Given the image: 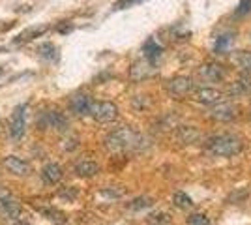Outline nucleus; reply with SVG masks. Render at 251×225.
Masks as SVG:
<instances>
[{"label": "nucleus", "instance_id": "12", "mask_svg": "<svg viewBox=\"0 0 251 225\" xmlns=\"http://www.w3.org/2000/svg\"><path fill=\"white\" fill-rule=\"evenodd\" d=\"M154 74V68H152V62L150 60H139L135 64L131 66V70H129V77L133 79V81H145L147 77Z\"/></svg>", "mask_w": 251, "mask_h": 225}, {"label": "nucleus", "instance_id": "19", "mask_svg": "<svg viewBox=\"0 0 251 225\" xmlns=\"http://www.w3.org/2000/svg\"><path fill=\"white\" fill-rule=\"evenodd\" d=\"M230 92L232 94H240V96L251 94V79L250 77H242L238 81H234L232 86H230Z\"/></svg>", "mask_w": 251, "mask_h": 225}, {"label": "nucleus", "instance_id": "27", "mask_svg": "<svg viewBox=\"0 0 251 225\" xmlns=\"http://www.w3.org/2000/svg\"><path fill=\"white\" fill-rule=\"evenodd\" d=\"M188 222L191 225H208L210 224V220L204 214H191L188 218Z\"/></svg>", "mask_w": 251, "mask_h": 225}, {"label": "nucleus", "instance_id": "9", "mask_svg": "<svg viewBox=\"0 0 251 225\" xmlns=\"http://www.w3.org/2000/svg\"><path fill=\"white\" fill-rule=\"evenodd\" d=\"M4 167H6L8 173L17 175V176H26L32 171L30 163L26 160H23V158H19V156H8L4 160Z\"/></svg>", "mask_w": 251, "mask_h": 225}, {"label": "nucleus", "instance_id": "14", "mask_svg": "<svg viewBox=\"0 0 251 225\" xmlns=\"http://www.w3.org/2000/svg\"><path fill=\"white\" fill-rule=\"evenodd\" d=\"M62 167L56 163H47L42 169V178L45 184H56L62 180Z\"/></svg>", "mask_w": 251, "mask_h": 225}, {"label": "nucleus", "instance_id": "6", "mask_svg": "<svg viewBox=\"0 0 251 225\" xmlns=\"http://www.w3.org/2000/svg\"><path fill=\"white\" fill-rule=\"evenodd\" d=\"M90 117L98 122H113L118 117V107L111 101H92Z\"/></svg>", "mask_w": 251, "mask_h": 225}, {"label": "nucleus", "instance_id": "1", "mask_svg": "<svg viewBox=\"0 0 251 225\" xmlns=\"http://www.w3.org/2000/svg\"><path fill=\"white\" fill-rule=\"evenodd\" d=\"M141 145H143V137L131 128H118L111 135H107V139H105V147L116 154L139 150Z\"/></svg>", "mask_w": 251, "mask_h": 225}, {"label": "nucleus", "instance_id": "23", "mask_svg": "<svg viewBox=\"0 0 251 225\" xmlns=\"http://www.w3.org/2000/svg\"><path fill=\"white\" fill-rule=\"evenodd\" d=\"M175 204H176L178 208H189V206L193 204V201H191L189 195L178 192V193H175Z\"/></svg>", "mask_w": 251, "mask_h": 225}, {"label": "nucleus", "instance_id": "11", "mask_svg": "<svg viewBox=\"0 0 251 225\" xmlns=\"http://www.w3.org/2000/svg\"><path fill=\"white\" fill-rule=\"evenodd\" d=\"M212 118L216 120H221V122H229V120H234L236 115H238V109L232 103H218L216 107L210 111Z\"/></svg>", "mask_w": 251, "mask_h": 225}, {"label": "nucleus", "instance_id": "29", "mask_svg": "<svg viewBox=\"0 0 251 225\" xmlns=\"http://www.w3.org/2000/svg\"><path fill=\"white\" fill-rule=\"evenodd\" d=\"M13 225H30V224H26V222H19V220H15V224Z\"/></svg>", "mask_w": 251, "mask_h": 225}, {"label": "nucleus", "instance_id": "20", "mask_svg": "<svg viewBox=\"0 0 251 225\" xmlns=\"http://www.w3.org/2000/svg\"><path fill=\"white\" fill-rule=\"evenodd\" d=\"M40 212H42L47 220H51L52 224H56V225L66 224V216H64L60 210H54V208H51V206H45V208H40Z\"/></svg>", "mask_w": 251, "mask_h": 225}, {"label": "nucleus", "instance_id": "30", "mask_svg": "<svg viewBox=\"0 0 251 225\" xmlns=\"http://www.w3.org/2000/svg\"><path fill=\"white\" fill-rule=\"evenodd\" d=\"M4 74V68H2V66H0V75Z\"/></svg>", "mask_w": 251, "mask_h": 225}, {"label": "nucleus", "instance_id": "25", "mask_svg": "<svg viewBox=\"0 0 251 225\" xmlns=\"http://www.w3.org/2000/svg\"><path fill=\"white\" fill-rule=\"evenodd\" d=\"M178 135H180V139L186 141V143H193V141L199 137V133H197V131H195L193 128H182Z\"/></svg>", "mask_w": 251, "mask_h": 225}, {"label": "nucleus", "instance_id": "13", "mask_svg": "<svg viewBox=\"0 0 251 225\" xmlns=\"http://www.w3.org/2000/svg\"><path fill=\"white\" fill-rule=\"evenodd\" d=\"M72 111L81 115V117H90V107H92V100L84 94H77L72 98Z\"/></svg>", "mask_w": 251, "mask_h": 225}, {"label": "nucleus", "instance_id": "22", "mask_svg": "<svg viewBox=\"0 0 251 225\" xmlns=\"http://www.w3.org/2000/svg\"><path fill=\"white\" fill-rule=\"evenodd\" d=\"M236 64L240 66L246 74H251V51H246V53H240L236 56Z\"/></svg>", "mask_w": 251, "mask_h": 225}, {"label": "nucleus", "instance_id": "16", "mask_svg": "<svg viewBox=\"0 0 251 225\" xmlns=\"http://www.w3.org/2000/svg\"><path fill=\"white\" fill-rule=\"evenodd\" d=\"M49 30V26L47 25H42V26H32V28H26L25 32H21L13 42L15 43H23V42H30L34 38H40L42 34H45Z\"/></svg>", "mask_w": 251, "mask_h": 225}, {"label": "nucleus", "instance_id": "8", "mask_svg": "<svg viewBox=\"0 0 251 225\" xmlns=\"http://www.w3.org/2000/svg\"><path fill=\"white\" fill-rule=\"evenodd\" d=\"M199 75L201 79L204 81H210V83H220L225 79V68L218 62H206L199 68Z\"/></svg>", "mask_w": 251, "mask_h": 225}, {"label": "nucleus", "instance_id": "4", "mask_svg": "<svg viewBox=\"0 0 251 225\" xmlns=\"http://www.w3.org/2000/svg\"><path fill=\"white\" fill-rule=\"evenodd\" d=\"M0 216L8 222H15L21 216V204L8 190L0 188Z\"/></svg>", "mask_w": 251, "mask_h": 225}, {"label": "nucleus", "instance_id": "26", "mask_svg": "<svg viewBox=\"0 0 251 225\" xmlns=\"http://www.w3.org/2000/svg\"><path fill=\"white\" fill-rule=\"evenodd\" d=\"M131 210H141V208H148V206H152V199H148V197H141V199H135V201H131V203L127 204Z\"/></svg>", "mask_w": 251, "mask_h": 225}, {"label": "nucleus", "instance_id": "21", "mask_svg": "<svg viewBox=\"0 0 251 225\" xmlns=\"http://www.w3.org/2000/svg\"><path fill=\"white\" fill-rule=\"evenodd\" d=\"M232 34H223L220 38H216V43H214V51L216 53H223V51H227L230 45H232Z\"/></svg>", "mask_w": 251, "mask_h": 225}, {"label": "nucleus", "instance_id": "15", "mask_svg": "<svg viewBox=\"0 0 251 225\" xmlns=\"http://www.w3.org/2000/svg\"><path fill=\"white\" fill-rule=\"evenodd\" d=\"M75 173L79 176H94L100 173V165L92 160H81L75 163Z\"/></svg>", "mask_w": 251, "mask_h": 225}, {"label": "nucleus", "instance_id": "7", "mask_svg": "<svg viewBox=\"0 0 251 225\" xmlns=\"http://www.w3.org/2000/svg\"><path fill=\"white\" fill-rule=\"evenodd\" d=\"M167 90H169V94H171V96L184 98V96H188L189 92L193 90V81H191L189 77L180 75V77H175V79H171V81H169Z\"/></svg>", "mask_w": 251, "mask_h": 225}, {"label": "nucleus", "instance_id": "10", "mask_svg": "<svg viewBox=\"0 0 251 225\" xmlns=\"http://www.w3.org/2000/svg\"><path fill=\"white\" fill-rule=\"evenodd\" d=\"M195 100L199 103H204V105H216L223 100V92L216 90V88H210V86H204V88H199L195 92Z\"/></svg>", "mask_w": 251, "mask_h": 225}, {"label": "nucleus", "instance_id": "5", "mask_svg": "<svg viewBox=\"0 0 251 225\" xmlns=\"http://www.w3.org/2000/svg\"><path fill=\"white\" fill-rule=\"evenodd\" d=\"M38 128H51V129H66L68 128V118L64 117L60 111L47 109L38 115Z\"/></svg>", "mask_w": 251, "mask_h": 225}, {"label": "nucleus", "instance_id": "24", "mask_svg": "<svg viewBox=\"0 0 251 225\" xmlns=\"http://www.w3.org/2000/svg\"><path fill=\"white\" fill-rule=\"evenodd\" d=\"M141 2H145V0H116L115 4H113V10L115 11L127 10V8H133V6L141 4Z\"/></svg>", "mask_w": 251, "mask_h": 225}, {"label": "nucleus", "instance_id": "18", "mask_svg": "<svg viewBox=\"0 0 251 225\" xmlns=\"http://www.w3.org/2000/svg\"><path fill=\"white\" fill-rule=\"evenodd\" d=\"M38 53H40V56H42V58L49 60V62H56V60H58V49H56V47H54L51 42H47V43H43V45H40Z\"/></svg>", "mask_w": 251, "mask_h": 225}, {"label": "nucleus", "instance_id": "2", "mask_svg": "<svg viewBox=\"0 0 251 225\" xmlns=\"http://www.w3.org/2000/svg\"><path fill=\"white\" fill-rule=\"evenodd\" d=\"M242 139L236 135H230V133H220V135H214L208 139V149L223 158H230V156H236L242 152Z\"/></svg>", "mask_w": 251, "mask_h": 225}, {"label": "nucleus", "instance_id": "3", "mask_svg": "<svg viewBox=\"0 0 251 225\" xmlns=\"http://www.w3.org/2000/svg\"><path fill=\"white\" fill-rule=\"evenodd\" d=\"M26 111H28L26 103H21L13 111V115L10 118V126H8L11 141H21L25 137V133H26Z\"/></svg>", "mask_w": 251, "mask_h": 225}, {"label": "nucleus", "instance_id": "17", "mask_svg": "<svg viewBox=\"0 0 251 225\" xmlns=\"http://www.w3.org/2000/svg\"><path fill=\"white\" fill-rule=\"evenodd\" d=\"M143 53H145V56H147V60L154 62L156 58L161 56L163 49H161V45H159L156 40H148V42L145 43V47H143Z\"/></svg>", "mask_w": 251, "mask_h": 225}, {"label": "nucleus", "instance_id": "28", "mask_svg": "<svg viewBox=\"0 0 251 225\" xmlns=\"http://www.w3.org/2000/svg\"><path fill=\"white\" fill-rule=\"evenodd\" d=\"M250 11H251V0H242L234 13L240 17V15H246V13H250Z\"/></svg>", "mask_w": 251, "mask_h": 225}]
</instances>
